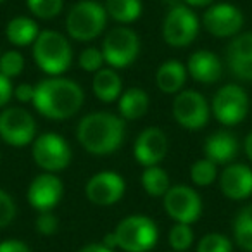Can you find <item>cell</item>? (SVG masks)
I'll return each instance as SVG.
<instances>
[{"label": "cell", "instance_id": "cell-1", "mask_svg": "<svg viewBox=\"0 0 252 252\" xmlns=\"http://www.w3.org/2000/svg\"><path fill=\"white\" fill-rule=\"evenodd\" d=\"M83 102V88L74 80L64 76H49L35 85V97L32 104L43 118L64 121L80 112Z\"/></svg>", "mask_w": 252, "mask_h": 252}, {"label": "cell", "instance_id": "cell-2", "mask_svg": "<svg viewBox=\"0 0 252 252\" xmlns=\"http://www.w3.org/2000/svg\"><path fill=\"white\" fill-rule=\"evenodd\" d=\"M125 119L107 111L90 112L78 123L76 138L92 156H109L125 140Z\"/></svg>", "mask_w": 252, "mask_h": 252}, {"label": "cell", "instance_id": "cell-3", "mask_svg": "<svg viewBox=\"0 0 252 252\" xmlns=\"http://www.w3.org/2000/svg\"><path fill=\"white\" fill-rule=\"evenodd\" d=\"M33 57L43 73L49 76H61L73 63V49L63 33L45 30L40 32L33 43Z\"/></svg>", "mask_w": 252, "mask_h": 252}, {"label": "cell", "instance_id": "cell-4", "mask_svg": "<svg viewBox=\"0 0 252 252\" xmlns=\"http://www.w3.org/2000/svg\"><path fill=\"white\" fill-rule=\"evenodd\" d=\"M114 247L125 252H149L159 240V228L149 216L133 214L121 220L112 231Z\"/></svg>", "mask_w": 252, "mask_h": 252}, {"label": "cell", "instance_id": "cell-5", "mask_svg": "<svg viewBox=\"0 0 252 252\" xmlns=\"http://www.w3.org/2000/svg\"><path fill=\"white\" fill-rule=\"evenodd\" d=\"M105 7L94 0H81L69 9L66 16V32L73 40L90 42L95 40L107 26Z\"/></svg>", "mask_w": 252, "mask_h": 252}, {"label": "cell", "instance_id": "cell-6", "mask_svg": "<svg viewBox=\"0 0 252 252\" xmlns=\"http://www.w3.org/2000/svg\"><path fill=\"white\" fill-rule=\"evenodd\" d=\"M102 56L104 61L114 69L128 67L135 63L140 52V38L133 30L126 26H116L109 30L102 43Z\"/></svg>", "mask_w": 252, "mask_h": 252}, {"label": "cell", "instance_id": "cell-7", "mask_svg": "<svg viewBox=\"0 0 252 252\" xmlns=\"http://www.w3.org/2000/svg\"><path fill=\"white\" fill-rule=\"evenodd\" d=\"M199 35V19L187 5L173 4L162 21V38L169 47H189Z\"/></svg>", "mask_w": 252, "mask_h": 252}, {"label": "cell", "instance_id": "cell-8", "mask_svg": "<svg viewBox=\"0 0 252 252\" xmlns=\"http://www.w3.org/2000/svg\"><path fill=\"white\" fill-rule=\"evenodd\" d=\"M32 154L36 166L43 173H59L69 166L73 159L69 144L57 133H43L33 140Z\"/></svg>", "mask_w": 252, "mask_h": 252}, {"label": "cell", "instance_id": "cell-9", "mask_svg": "<svg viewBox=\"0 0 252 252\" xmlns=\"http://www.w3.org/2000/svg\"><path fill=\"white\" fill-rule=\"evenodd\" d=\"M211 112L224 126L238 125L249 112V95L240 85H224L214 94Z\"/></svg>", "mask_w": 252, "mask_h": 252}, {"label": "cell", "instance_id": "cell-10", "mask_svg": "<svg viewBox=\"0 0 252 252\" xmlns=\"http://www.w3.org/2000/svg\"><path fill=\"white\" fill-rule=\"evenodd\" d=\"M36 133L35 118L23 107H9L0 112V138L12 147L33 144Z\"/></svg>", "mask_w": 252, "mask_h": 252}, {"label": "cell", "instance_id": "cell-11", "mask_svg": "<svg viewBox=\"0 0 252 252\" xmlns=\"http://www.w3.org/2000/svg\"><path fill=\"white\" fill-rule=\"evenodd\" d=\"M173 116L185 130H202L209 121V104L200 92L182 90L173 100Z\"/></svg>", "mask_w": 252, "mask_h": 252}, {"label": "cell", "instance_id": "cell-12", "mask_svg": "<svg viewBox=\"0 0 252 252\" xmlns=\"http://www.w3.org/2000/svg\"><path fill=\"white\" fill-rule=\"evenodd\" d=\"M162 206L171 220L176 223H193L202 214V199L192 187L176 185L169 187L168 192L162 195Z\"/></svg>", "mask_w": 252, "mask_h": 252}, {"label": "cell", "instance_id": "cell-13", "mask_svg": "<svg viewBox=\"0 0 252 252\" xmlns=\"http://www.w3.org/2000/svg\"><path fill=\"white\" fill-rule=\"evenodd\" d=\"M202 25L211 35L228 38L240 33L244 26V14L231 4H213L202 16Z\"/></svg>", "mask_w": 252, "mask_h": 252}, {"label": "cell", "instance_id": "cell-14", "mask_svg": "<svg viewBox=\"0 0 252 252\" xmlns=\"http://www.w3.org/2000/svg\"><path fill=\"white\" fill-rule=\"evenodd\" d=\"M125 180L114 171H100L85 185V195L95 206H112L125 195Z\"/></svg>", "mask_w": 252, "mask_h": 252}, {"label": "cell", "instance_id": "cell-15", "mask_svg": "<svg viewBox=\"0 0 252 252\" xmlns=\"http://www.w3.org/2000/svg\"><path fill=\"white\" fill-rule=\"evenodd\" d=\"M168 151H169V140L164 131L161 128H158V126L145 128L133 144L135 161L144 166V168L158 166L168 156Z\"/></svg>", "mask_w": 252, "mask_h": 252}, {"label": "cell", "instance_id": "cell-16", "mask_svg": "<svg viewBox=\"0 0 252 252\" xmlns=\"http://www.w3.org/2000/svg\"><path fill=\"white\" fill-rule=\"evenodd\" d=\"M64 193V187L61 178L56 173H42L38 175L28 187V199L30 206L35 207L38 213L50 211L61 202Z\"/></svg>", "mask_w": 252, "mask_h": 252}, {"label": "cell", "instance_id": "cell-17", "mask_svg": "<svg viewBox=\"0 0 252 252\" xmlns=\"http://www.w3.org/2000/svg\"><path fill=\"white\" fill-rule=\"evenodd\" d=\"M220 189L231 200H244L252 195V169L247 164L233 162L218 175Z\"/></svg>", "mask_w": 252, "mask_h": 252}, {"label": "cell", "instance_id": "cell-18", "mask_svg": "<svg viewBox=\"0 0 252 252\" xmlns=\"http://www.w3.org/2000/svg\"><path fill=\"white\" fill-rule=\"evenodd\" d=\"M187 71L189 74L199 83H216L220 81L223 74V66H221L220 57L209 50H197L190 56L187 63Z\"/></svg>", "mask_w": 252, "mask_h": 252}, {"label": "cell", "instance_id": "cell-19", "mask_svg": "<svg viewBox=\"0 0 252 252\" xmlns=\"http://www.w3.org/2000/svg\"><path fill=\"white\" fill-rule=\"evenodd\" d=\"M204 154H206V159L213 161L214 164H228L237 158L238 142L230 131H214L204 142Z\"/></svg>", "mask_w": 252, "mask_h": 252}, {"label": "cell", "instance_id": "cell-20", "mask_svg": "<svg viewBox=\"0 0 252 252\" xmlns=\"http://www.w3.org/2000/svg\"><path fill=\"white\" fill-rule=\"evenodd\" d=\"M92 90L98 100L111 104L114 100H119L123 94V81L119 74L114 71V67H102L97 73H94L92 80Z\"/></svg>", "mask_w": 252, "mask_h": 252}, {"label": "cell", "instance_id": "cell-21", "mask_svg": "<svg viewBox=\"0 0 252 252\" xmlns=\"http://www.w3.org/2000/svg\"><path fill=\"white\" fill-rule=\"evenodd\" d=\"M189 71L187 66L180 61H166L159 66L156 73V83L158 88L164 94H180L187 83Z\"/></svg>", "mask_w": 252, "mask_h": 252}, {"label": "cell", "instance_id": "cell-22", "mask_svg": "<svg viewBox=\"0 0 252 252\" xmlns=\"http://www.w3.org/2000/svg\"><path fill=\"white\" fill-rule=\"evenodd\" d=\"M38 35V25L32 18H26V16L12 18L5 26V36H7L9 43H12L14 47L33 45Z\"/></svg>", "mask_w": 252, "mask_h": 252}, {"label": "cell", "instance_id": "cell-23", "mask_svg": "<svg viewBox=\"0 0 252 252\" xmlns=\"http://www.w3.org/2000/svg\"><path fill=\"white\" fill-rule=\"evenodd\" d=\"M119 114L123 119L135 121L149 111V95L142 88H128L119 97Z\"/></svg>", "mask_w": 252, "mask_h": 252}, {"label": "cell", "instance_id": "cell-24", "mask_svg": "<svg viewBox=\"0 0 252 252\" xmlns=\"http://www.w3.org/2000/svg\"><path fill=\"white\" fill-rule=\"evenodd\" d=\"M104 7L109 18L121 25H130L140 18L142 0H105Z\"/></svg>", "mask_w": 252, "mask_h": 252}, {"label": "cell", "instance_id": "cell-25", "mask_svg": "<svg viewBox=\"0 0 252 252\" xmlns=\"http://www.w3.org/2000/svg\"><path fill=\"white\" fill-rule=\"evenodd\" d=\"M142 187L151 197H162L169 190V175L159 166L145 168L142 173Z\"/></svg>", "mask_w": 252, "mask_h": 252}, {"label": "cell", "instance_id": "cell-26", "mask_svg": "<svg viewBox=\"0 0 252 252\" xmlns=\"http://www.w3.org/2000/svg\"><path fill=\"white\" fill-rule=\"evenodd\" d=\"M190 180L197 187H209L218 180V164L209 159H199L190 168Z\"/></svg>", "mask_w": 252, "mask_h": 252}, {"label": "cell", "instance_id": "cell-27", "mask_svg": "<svg viewBox=\"0 0 252 252\" xmlns=\"http://www.w3.org/2000/svg\"><path fill=\"white\" fill-rule=\"evenodd\" d=\"M26 5L33 16L49 21L61 14L64 0H26Z\"/></svg>", "mask_w": 252, "mask_h": 252}, {"label": "cell", "instance_id": "cell-28", "mask_svg": "<svg viewBox=\"0 0 252 252\" xmlns=\"http://www.w3.org/2000/svg\"><path fill=\"white\" fill-rule=\"evenodd\" d=\"M193 244V230L187 223H175V226L169 231V245L173 251L185 252Z\"/></svg>", "mask_w": 252, "mask_h": 252}, {"label": "cell", "instance_id": "cell-29", "mask_svg": "<svg viewBox=\"0 0 252 252\" xmlns=\"http://www.w3.org/2000/svg\"><path fill=\"white\" fill-rule=\"evenodd\" d=\"M25 69V57L18 50H7L0 56V74L9 80L19 76Z\"/></svg>", "mask_w": 252, "mask_h": 252}, {"label": "cell", "instance_id": "cell-30", "mask_svg": "<svg viewBox=\"0 0 252 252\" xmlns=\"http://www.w3.org/2000/svg\"><path fill=\"white\" fill-rule=\"evenodd\" d=\"M233 244L228 237L221 233H207L197 244V252H231Z\"/></svg>", "mask_w": 252, "mask_h": 252}, {"label": "cell", "instance_id": "cell-31", "mask_svg": "<svg viewBox=\"0 0 252 252\" xmlns=\"http://www.w3.org/2000/svg\"><path fill=\"white\" fill-rule=\"evenodd\" d=\"M228 57H252V32L233 36L226 49V59Z\"/></svg>", "mask_w": 252, "mask_h": 252}, {"label": "cell", "instance_id": "cell-32", "mask_svg": "<svg viewBox=\"0 0 252 252\" xmlns=\"http://www.w3.org/2000/svg\"><path fill=\"white\" fill-rule=\"evenodd\" d=\"M104 56H102V50L97 47H88V49L81 50L80 57H78V64H80L81 69L88 71V73H97L98 69H102V64H104Z\"/></svg>", "mask_w": 252, "mask_h": 252}, {"label": "cell", "instance_id": "cell-33", "mask_svg": "<svg viewBox=\"0 0 252 252\" xmlns=\"http://www.w3.org/2000/svg\"><path fill=\"white\" fill-rule=\"evenodd\" d=\"M231 74L242 81H252V57H228Z\"/></svg>", "mask_w": 252, "mask_h": 252}, {"label": "cell", "instance_id": "cell-34", "mask_svg": "<svg viewBox=\"0 0 252 252\" xmlns=\"http://www.w3.org/2000/svg\"><path fill=\"white\" fill-rule=\"evenodd\" d=\"M16 213H18V207H16L14 199L5 190L0 189V230L14 221Z\"/></svg>", "mask_w": 252, "mask_h": 252}, {"label": "cell", "instance_id": "cell-35", "mask_svg": "<svg viewBox=\"0 0 252 252\" xmlns=\"http://www.w3.org/2000/svg\"><path fill=\"white\" fill-rule=\"evenodd\" d=\"M35 228L40 235L50 237V235H54L59 230V218L50 213V211H43V213H40L38 218H36Z\"/></svg>", "mask_w": 252, "mask_h": 252}, {"label": "cell", "instance_id": "cell-36", "mask_svg": "<svg viewBox=\"0 0 252 252\" xmlns=\"http://www.w3.org/2000/svg\"><path fill=\"white\" fill-rule=\"evenodd\" d=\"M237 245L245 252H252V228H233Z\"/></svg>", "mask_w": 252, "mask_h": 252}, {"label": "cell", "instance_id": "cell-37", "mask_svg": "<svg viewBox=\"0 0 252 252\" xmlns=\"http://www.w3.org/2000/svg\"><path fill=\"white\" fill-rule=\"evenodd\" d=\"M233 228H252V204L238 211L233 220Z\"/></svg>", "mask_w": 252, "mask_h": 252}, {"label": "cell", "instance_id": "cell-38", "mask_svg": "<svg viewBox=\"0 0 252 252\" xmlns=\"http://www.w3.org/2000/svg\"><path fill=\"white\" fill-rule=\"evenodd\" d=\"M12 95H14V88H12L11 80L0 74V109L7 105V102L11 100Z\"/></svg>", "mask_w": 252, "mask_h": 252}, {"label": "cell", "instance_id": "cell-39", "mask_svg": "<svg viewBox=\"0 0 252 252\" xmlns=\"http://www.w3.org/2000/svg\"><path fill=\"white\" fill-rule=\"evenodd\" d=\"M14 95L19 102H23V104L33 102V97H35V87H33V85H28V83H21L16 87Z\"/></svg>", "mask_w": 252, "mask_h": 252}, {"label": "cell", "instance_id": "cell-40", "mask_svg": "<svg viewBox=\"0 0 252 252\" xmlns=\"http://www.w3.org/2000/svg\"><path fill=\"white\" fill-rule=\"evenodd\" d=\"M0 252H33L21 240H4L0 242Z\"/></svg>", "mask_w": 252, "mask_h": 252}, {"label": "cell", "instance_id": "cell-41", "mask_svg": "<svg viewBox=\"0 0 252 252\" xmlns=\"http://www.w3.org/2000/svg\"><path fill=\"white\" fill-rule=\"evenodd\" d=\"M76 252H114V249L107 247V245H104V244H88Z\"/></svg>", "mask_w": 252, "mask_h": 252}, {"label": "cell", "instance_id": "cell-42", "mask_svg": "<svg viewBox=\"0 0 252 252\" xmlns=\"http://www.w3.org/2000/svg\"><path fill=\"white\" fill-rule=\"evenodd\" d=\"M244 151H245V154H247L249 161L252 162V131L247 135V137H245V140H244Z\"/></svg>", "mask_w": 252, "mask_h": 252}, {"label": "cell", "instance_id": "cell-43", "mask_svg": "<svg viewBox=\"0 0 252 252\" xmlns=\"http://www.w3.org/2000/svg\"><path fill=\"white\" fill-rule=\"evenodd\" d=\"M190 7H207V5H213L214 0H185Z\"/></svg>", "mask_w": 252, "mask_h": 252}, {"label": "cell", "instance_id": "cell-44", "mask_svg": "<svg viewBox=\"0 0 252 252\" xmlns=\"http://www.w3.org/2000/svg\"><path fill=\"white\" fill-rule=\"evenodd\" d=\"M2 2H5V0H0V4H2Z\"/></svg>", "mask_w": 252, "mask_h": 252}, {"label": "cell", "instance_id": "cell-45", "mask_svg": "<svg viewBox=\"0 0 252 252\" xmlns=\"http://www.w3.org/2000/svg\"><path fill=\"white\" fill-rule=\"evenodd\" d=\"M173 252H176V251H173Z\"/></svg>", "mask_w": 252, "mask_h": 252}]
</instances>
